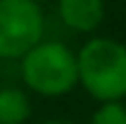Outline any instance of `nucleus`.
<instances>
[{
    "mask_svg": "<svg viewBox=\"0 0 126 124\" xmlns=\"http://www.w3.org/2000/svg\"><path fill=\"white\" fill-rule=\"evenodd\" d=\"M36 2H46V0H36Z\"/></svg>",
    "mask_w": 126,
    "mask_h": 124,
    "instance_id": "obj_8",
    "label": "nucleus"
},
{
    "mask_svg": "<svg viewBox=\"0 0 126 124\" xmlns=\"http://www.w3.org/2000/svg\"><path fill=\"white\" fill-rule=\"evenodd\" d=\"M44 124H70V122H44Z\"/></svg>",
    "mask_w": 126,
    "mask_h": 124,
    "instance_id": "obj_7",
    "label": "nucleus"
},
{
    "mask_svg": "<svg viewBox=\"0 0 126 124\" xmlns=\"http://www.w3.org/2000/svg\"><path fill=\"white\" fill-rule=\"evenodd\" d=\"M22 80L41 97H63L78 85V56L63 41H39L19 59Z\"/></svg>",
    "mask_w": 126,
    "mask_h": 124,
    "instance_id": "obj_2",
    "label": "nucleus"
},
{
    "mask_svg": "<svg viewBox=\"0 0 126 124\" xmlns=\"http://www.w3.org/2000/svg\"><path fill=\"white\" fill-rule=\"evenodd\" d=\"M78 56V85L97 102H124L126 46L109 37H92Z\"/></svg>",
    "mask_w": 126,
    "mask_h": 124,
    "instance_id": "obj_1",
    "label": "nucleus"
},
{
    "mask_svg": "<svg viewBox=\"0 0 126 124\" xmlns=\"http://www.w3.org/2000/svg\"><path fill=\"white\" fill-rule=\"evenodd\" d=\"M90 124H126V105L124 102H99L92 112Z\"/></svg>",
    "mask_w": 126,
    "mask_h": 124,
    "instance_id": "obj_6",
    "label": "nucleus"
},
{
    "mask_svg": "<svg viewBox=\"0 0 126 124\" xmlns=\"http://www.w3.org/2000/svg\"><path fill=\"white\" fill-rule=\"evenodd\" d=\"M32 114L29 95L19 88H0V124H24Z\"/></svg>",
    "mask_w": 126,
    "mask_h": 124,
    "instance_id": "obj_5",
    "label": "nucleus"
},
{
    "mask_svg": "<svg viewBox=\"0 0 126 124\" xmlns=\"http://www.w3.org/2000/svg\"><path fill=\"white\" fill-rule=\"evenodd\" d=\"M44 41V12L36 0H0V59H22Z\"/></svg>",
    "mask_w": 126,
    "mask_h": 124,
    "instance_id": "obj_3",
    "label": "nucleus"
},
{
    "mask_svg": "<svg viewBox=\"0 0 126 124\" xmlns=\"http://www.w3.org/2000/svg\"><path fill=\"white\" fill-rule=\"evenodd\" d=\"M104 0H58V17L73 32L92 34L104 22Z\"/></svg>",
    "mask_w": 126,
    "mask_h": 124,
    "instance_id": "obj_4",
    "label": "nucleus"
}]
</instances>
